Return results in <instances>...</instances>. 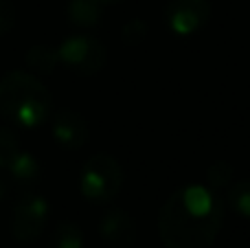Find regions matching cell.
<instances>
[{
    "label": "cell",
    "mask_w": 250,
    "mask_h": 248,
    "mask_svg": "<svg viewBox=\"0 0 250 248\" xmlns=\"http://www.w3.org/2000/svg\"><path fill=\"white\" fill-rule=\"evenodd\" d=\"M53 136L64 149H79L88 141V123L75 110H60L53 119Z\"/></svg>",
    "instance_id": "7"
},
{
    "label": "cell",
    "mask_w": 250,
    "mask_h": 248,
    "mask_svg": "<svg viewBox=\"0 0 250 248\" xmlns=\"http://www.w3.org/2000/svg\"><path fill=\"white\" fill-rule=\"evenodd\" d=\"M51 92L35 75L13 70L0 79V114L18 127H38L51 114Z\"/></svg>",
    "instance_id": "2"
},
{
    "label": "cell",
    "mask_w": 250,
    "mask_h": 248,
    "mask_svg": "<svg viewBox=\"0 0 250 248\" xmlns=\"http://www.w3.org/2000/svg\"><path fill=\"white\" fill-rule=\"evenodd\" d=\"M57 62H60V55L51 46H33L26 53V64L38 73H51Z\"/></svg>",
    "instance_id": "11"
},
{
    "label": "cell",
    "mask_w": 250,
    "mask_h": 248,
    "mask_svg": "<svg viewBox=\"0 0 250 248\" xmlns=\"http://www.w3.org/2000/svg\"><path fill=\"white\" fill-rule=\"evenodd\" d=\"M101 4H117V2H121V0H99Z\"/></svg>",
    "instance_id": "18"
},
{
    "label": "cell",
    "mask_w": 250,
    "mask_h": 248,
    "mask_svg": "<svg viewBox=\"0 0 250 248\" xmlns=\"http://www.w3.org/2000/svg\"><path fill=\"white\" fill-rule=\"evenodd\" d=\"M13 22H16V11H13L11 2L9 0H0V38L11 31Z\"/></svg>",
    "instance_id": "17"
},
{
    "label": "cell",
    "mask_w": 250,
    "mask_h": 248,
    "mask_svg": "<svg viewBox=\"0 0 250 248\" xmlns=\"http://www.w3.org/2000/svg\"><path fill=\"white\" fill-rule=\"evenodd\" d=\"M60 62L77 75H95L105 64V46L90 35H73L57 48Z\"/></svg>",
    "instance_id": "4"
},
{
    "label": "cell",
    "mask_w": 250,
    "mask_h": 248,
    "mask_svg": "<svg viewBox=\"0 0 250 248\" xmlns=\"http://www.w3.org/2000/svg\"><path fill=\"white\" fill-rule=\"evenodd\" d=\"M121 38H123V42L125 44H141L143 40L147 38V26H145V22L143 20H132V22H127V24L123 26V31H121Z\"/></svg>",
    "instance_id": "15"
},
{
    "label": "cell",
    "mask_w": 250,
    "mask_h": 248,
    "mask_svg": "<svg viewBox=\"0 0 250 248\" xmlns=\"http://www.w3.org/2000/svg\"><path fill=\"white\" fill-rule=\"evenodd\" d=\"M48 220V202L38 193H24L11 213V235L20 244H31L44 231Z\"/></svg>",
    "instance_id": "5"
},
{
    "label": "cell",
    "mask_w": 250,
    "mask_h": 248,
    "mask_svg": "<svg viewBox=\"0 0 250 248\" xmlns=\"http://www.w3.org/2000/svg\"><path fill=\"white\" fill-rule=\"evenodd\" d=\"M99 233L110 246L114 248H127L136 240V222L129 213L121 209H112L101 218Z\"/></svg>",
    "instance_id": "8"
},
{
    "label": "cell",
    "mask_w": 250,
    "mask_h": 248,
    "mask_svg": "<svg viewBox=\"0 0 250 248\" xmlns=\"http://www.w3.org/2000/svg\"><path fill=\"white\" fill-rule=\"evenodd\" d=\"M229 200H230V207L242 218H250V178L239 180V183H235L230 187Z\"/></svg>",
    "instance_id": "13"
},
{
    "label": "cell",
    "mask_w": 250,
    "mask_h": 248,
    "mask_svg": "<svg viewBox=\"0 0 250 248\" xmlns=\"http://www.w3.org/2000/svg\"><path fill=\"white\" fill-rule=\"evenodd\" d=\"M123 185V169L117 158L110 154H95L86 161L79 178V189L83 198L97 205L110 202Z\"/></svg>",
    "instance_id": "3"
},
{
    "label": "cell",
    "mask_w": 250,
    "mask_h": 248,
    "mask_svg": "<svg viewBox=\"0 0 250 248\" xmlns=\"http://www.w3.org/2000/svg\"><path fill=\"white\" fill-rule=\"evenodd\" d=\"M104 13V4L99 0H70L68 18L77 26H97Z\"/></svg>",
    "instance_id": "9"
},
{
    "label": "cell",
    "mask_w": 250,
    "mask_h": 248,
    "mask_svg": "<svg viewBox=\"0 0 250 248\" xmlns=\"http://www.w3.org/2000/svg\"><path fill=\"white\" fill-rule=\"evenodd\" d=\"M53 248H83V235L77 224L62 222L53 233Z\"/></svg>",
    "instance_id": "12"
},
{
    "label": "cell",
    "mask_w": 250,
    "mask_h": 248,
    "mask_svg": "<svg viewBox=\"0 0 250 248\" xmlns=\"http://www.w3.org/2000/svg\"><path fill=\"white\" fill-rule=\"evenodd\" d=\"M207 176L213 187H224V185H229L230 180H233V167H230L229 163H215V165L208 169Z\"/></svg>",
    "instance_id": "16"
},
{
    "label": "cell",
    "mask_w": 250,
    "mask_h": 248,
    "mask_svg": "<svg viewBox=\"0 0 250 248\" xmlns=\"http://www.w3.org/2000/svg\"><path fill=\"white\" fill-rule=\"evenodd\" d=\"M211 13L213 7L208 0H169L165 7V22L171 33L189 38L207 26Z\"/></svg>",
    "instance_id": "6"
},
{
    "label": "cell",
    "mask_w": 250,
    "mask_h": 248,
    "mask_svg": "<svg viewBox=\"0 0 250 248\" xmlns=\"http://www.w3.org/2000/svg\"><path fill=\"white\" fill-rule=\"evenodd\" d=\"M222 222L220 198L202 185H187L160 207L158 233L167 248H211Z\"/></svg>",
    "instance_id": "1"
},
{
    "label": "cell",
    "mask_w": 250,
    "mask_h": 248,
    "mask_svg": "<svg viewBox=\"0 0 250 248\" xmlns=\"http://www.w3.org/2000/svg\"><path fill=\"white\" fill-rule=\"evenodd\" d=\"M9 171L18 183H35L40 178V163L35 156L26 152H18L16 156L9 161Z\"/></svg>",
    "instance_id": "10"
},
{
    "label": "cell",
    "mask_w": 250,
    "mask_h": 248,
    "mask_svg": "<svg viewBox=\"0 0 250 248\" xmlns=\"http://www.w3.org/2000/svg\"><path fill=\"white\" fill-rule=\"evenodd\" d=\"M20 152L18 149V139L11 130L7 127H0V167H7L9 161H11L16 154Z\"/></svg>",
    "instance_id": "14"
}]
</instances>
